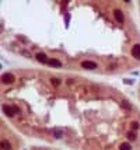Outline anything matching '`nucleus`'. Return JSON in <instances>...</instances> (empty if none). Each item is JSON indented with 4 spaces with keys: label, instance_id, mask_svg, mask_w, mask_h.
Here are the masks:
<instances>
[{
    "label": "nucleus",
    "instance_id": "7",
    "mask_svg": "<svg viewBox=\"0 0 140 150\" xmlns=\"http://www.w3.org/2000/svg\"><path fill=\"white\" fill-rule=\"evenodd\" d=\"M36 59L39 60V62H42V63H48V58H46V55H44V53H38L36 55Z\"/></svg>",
    "mask_w": 140,
    "mask_h": 150
},
{
    "label": "nucleus",
    "instance_id": "11",
    "mask_svg": "<svg viewBox=\"0 0 140 150\" xmlns=\"http://www.w3.org/2000/svg\"><path fill=\"white\" fill-rule=\"evenodd\" d=\"M52 83L55 84V86H57V84L60 83V80H59V79H55V77H53V79H52Z\"/></svg>",
    "mask_w": 140,
    "mask_h": 150
},
{
    "label": "nucleus",
    "instance_id": "9",
    "mask_svg": "<svg viewBox=\"0 0 140 150\" xmlns=\"http://www.w3.org/2000/svg\"><path fill=\"white\" fill-rule=\"evenodd\" d=\"M119 150H132V146L129 143H122L119 146Z\"/></svg>",
    "mask_w": 140,
    "mask_h": 150
},
{
    "label": "nucleus",
    "instance_id": "6",
    "mask_svg": "<svg viewBox=\"0 0 140 150\" xmlns=\"http://www.w3.org/2000/svg\"><path fill=\"white\" fill-rule=\"evenodd\" d=\"M114 16H115V18L118 20V22H123V20H125V18H123V14L121 13L119 10H116V11H115V13H114Z\"/></svg>",
    "mask_w": 140,
    "mask_h": 150
},
{
    "label": "nucleus",
    "instance_id": "10",
    "mask_svg": "<svg viewBox=\"0 0 140 150\" xmlns=\"http://www.w3.org/2000/svg\"><path fill=\"white\" fill-rule=\"evenodd\" d=\"M62 133H63L62 130H55V135H53V136L55 137H62Z\"/></svg>",
    "mask_w": 140,
    "mask_h": 150
},
{
    "label": "nucleus",
    "instance_id": "4",
    "mask_svg": "<svg viewBox=\"0 0 140 150\" xmlns=\"http://www.w3.org/2000/svg\"><path fill=\"white\" fill-rule=\"evenodd\" d=\"M132 53H133V56H135V58L140 59V45H139V43L133 46V49H132Z\"/></svg>",
    "mask_w": 140,
    "mask_h": 150
},
{
    "label": "nucleus",
    "instance_id": "8",
    "mask_svg": "<svg viewBox=\"0 0 140 150\" xmlns=\"http://www.w3.org/2000/svg\"><path fill=\"white\" fill-rule=\"evenodd\" d=\"M48 63L52 64V66H57V67H60V66H62V63L59 62V60H56V59H49Z\"/></svg>",
    "mask_w": 140,
    "mask_h": 150
},
{
    "label": "nucleus",
    "instance_id": "3",
    "mask_svg": "<svg viewBox=\"0 0 140 150\" xmlns=\"http://www.w3.org/2000/svg\"><path fill=\"white\" fill-rule=\"evenodd\" d=\"M81 66H83L84 69H95L97 67V63L90 62V60H84L83 63H81Z\"/></svg>",
    "mask_w": 140,
    "mask_h": 150
},
{
    "label": "nucleus",
    "instance_id": "1",
    "mask_svg": "<svg viewBox=\"0 0 140 150\" xmlns=\"http://www.w3.org/2000/svg\"><path fill=\"white\" fill-rule=\"evenodd\" d=\"M1 82L4 83V84H10V83L14 82V76L11 73H4V74L1 76Z\"/></svg>",
    "mask_w": 140,
    "mask_h": 150
},
{
    "label": "nucleus",
    "instance_id": "12",
    "mask_svg": "<svg viewBox=\"0 0 140 150\" xmlns=\"http://www.w3.org/2000/svg\"><path fill=\"white\" fill-rule=\"evenodd\" d=\"M127 137H129V139H136V135L133 132H129V135H127Z\"/></svg>",
    "mask_w": 140,
    "mask_h": 150
},
{
    "label": "nucleus",
    "instance_id": "2",
    "mask_svg": "<svg viewBox=\"0 0 140 150\" xmlns=\"http://www.w3.org/2000/svg\"><path fill=\"white\" fill-rule=\"evenodd\" d=\"M3 111H4L6 114H7V115H10V116H11V115L14 114L13 111L18 112V108H16V107H10V105H6V104H4V105H3Z\"/></svg>",
    "mask_w": 140,
    "mask_h": 150
},
{
    "label": "nucleus",
    "instance_id": "5",
    "mask_svg": "<svg viewBox=\"0 0 140 150\" xmlns=\"http://www.w3.org/2000/svg\"><path fill=\"white\" fill-rule=\"evenodd\" d=\"M0 145H1V149H3V150H11V145H10V142L6 140V139H3V140L0 142Z\"/></svg>",
    "mask_w": 140,
    "mask_h": 150
}]
</instances>
